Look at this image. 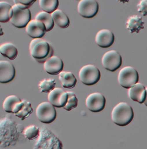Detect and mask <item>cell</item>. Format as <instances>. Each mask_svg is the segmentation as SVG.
I'll return each mask as SVG.
<instances>
[{
  "mask_svg": "<svg viewBox=\"0 0 147 149\" xmlns=\"http://www.w3.org/2000/svg\"><path fill=\"white\" fill-rule=\"evenodd\" d=\"M31 56L37 63H44L54 54V49L50 44L42 39H34L29 45Z\"/></svg>",
  "mask_w": 147,
  "mask_h": 149,
  "instance_id": "6da1fadb",
  "label": "cell"
},
{
  "mask_svg": "<svg viewBox=\"0 0 147 149\" xmlns=\"http://www.w3.org/2000/svg\"><path fill=\"white\" fill-rule=\"evenodd\" d=\"M134 113L131 106L127 102H121L115 106L111 113L113 123L117 125H128L134 119Z\"/></svg>",
  "mask_w": 147,
  "mask_h": 149,
  "instance_id": "7a4b0ae2",
  "label": "cell"
},
{
  "mask_svg": "<svg viewBox=\"0 0 147 149\" xmlns=\"http://www.w3.org/2000/svg\"><path fill=\"white\" fill-rule=\"evenodd\" d=\"M79 77L82 84L92 86L96 84L100 79V71L95 65H86L80 70Z\"/></svg>",
  "mask_w": 147,
  "mask_h": 149,
  "instance_id": "3957f363",
  "label": "cell"
},
{
  "mask_svg": "<svg viewBox=\"0 0 147 149\" xmlns=\"http://www.w3.org/2000/svg\"><path fill=\"white\" fill-rule=\"evenodd\" d=\"M117 79L121 86L128 90L139 82V75L134 67L126 66L119 72Z\"/></svg>",
  "mask_w": 147,
  "mask_h": 149,
  "instance_id": "277c9868",
  "label": "cell"
},
{
  "mask_svg": "<svg viewBox=\"0 0 147 149\" xmlns=\"http://www.w3.org/2000/svg\"><path fill=\"white\" fill-rule=\"evenodd\" d=\"M36 114L40 122L46 124L52 123L57 117L55 107L47 102L39 104L36 108Z\"/></svg>",
  "mask_w": 147,
  "mask_h": 149,
  "instance_id": "5b68a950",
  "label": "cell"
},
{
  "mask_svg": "<svg viewBox=\"0 0 147 149\" xmlns=\"http://www.w3.org/2000/svg\"><path fill=\"white\" fill-rule=\"evenodd\" d=\"M13 14L10 20L11 24L17 28L26 27L31 21V14L29 9H21L15 4L12 6Z\"/></svg>",
  "mask_w": 147,
  "mask_h": 149,
  "instance_id": "8992f818",
  "label": "cell"
},
{
  "mask_svg": "<svg viewBox=\"0 0 147 149\" xmlns=\"http://www.w3.org/2000/svg\"><path fill=\"white\" fill-rule=\"evenodd\" d=\"M102 64L104 68L110 72H115L122 65V57L115 50L105 53L102 58Z\"/></svg>",
  "mask_w": 147,
  "mask_h": 149,
  "instance_id": "52a82bcc",
  "label": "cell"
},
{
  "mask_svg": "<svg viewBox=\"0 0 147 149\" xmlns=\"http://www.w3.org/2000/svg\"><path fill=\"white\" fill-rule=\"evenodd\" d=\"M78 12L86 19H92L97 15L99 6L95 0H81L78 5Z\"/></svg>",
  "mask_w": 147,
  "mask_h": 149,
  "instance_id": "ba28073f",
  "label": "cell"
},
{
  "mask_svg": "<svg viewBox=\"0 0 147 149\" xmlns=\"http://www.w3.org/2000/svg\"><path fill=\"white\" fill-rule=\"evenodd\" d=\"M86 106L92 112H99L104 110L106 105L104 95L99 92L89 94L86 99Z\"/></svg>",
  "mask_w": 147,
  "mask_h": 149,
  "instance_id": "9c48e42d",
  "label": "cell"
},
{
  "mask_svg": "<svg viewBox=\"0 0 147 149\" xmlns=\"http://www.w3.org/2000/svg\"><path fill=\"white\" fill-rule=\"evenodd\" d=\"M67 93L61 88L56 87L48 94L49 102L54 107L62 108L66 105L67 100Z\"/></svg>",
  "mask_w": 147,
  "mask_h": 149,
  "instance_id": "30bf717a",
  "label": "cell"
},
{
  "mask_svg": "<svg viewBox=\"0 0 147 149\" xmlns=\"http://www.w3.org/2000/svg\"><path fill=\"white\" fill-rule=\"evenodd\" d=\"M15 75V68L12 63L6 60H0V83L11 82Z\"/></svg>",
  "mask_w": 147,
  "mask_h": 149,
  "instance_id": "8fae6325",
  "label": "cell"
},
{
  "mask_svg": "<svg viewBox=\"0 0 147 149\" xmlns=\"http://www.w3.org/2000/svg\"><path fill=\"white\" fill-rule=\"evenodd\" d=\"M27 35L32 38L42 39L45 34L46 29L43 22L39 20H31L25 27Z\"/></svg>",
  "mask_w": 147,
  "mask_h": 149,
  "instance_id": "7c38bea8",
  "label": "cell"
},
{
  "mask_svg": "<svg viewBox=\"0 0 147 149\" xmlns=\"http://www.w3.org/2000/svg\"><path fill=\"white\" fill-rule=\"evenodd\" d=\"M64 63L57 56H52L44 63V69L47 73L52 75L59 74L63 70Z\"/></svg>",
  "mask_w": 147,
  "mask_h": 149,
  "instance_id": "4fadbf2b",
  "label": "cell"
},
{
  "mask_svg": "<svg viewBox=\"0 0 147 149\" xmlns=\"http://www.w3.org/2000/svg\"><path fill=\"white\" fill-rule=\"evenodd\" d=\"M128 97L132 100L143 104L146 100L147 91L145 86L142 84L137 82L128 89Z\"/></svg>",
  "mask_w": 147,
  "mask_h": 149,
  "instance_id": "5bb4252c",
  "label": "cell"
},
{
  "mask_svg": "<svg viewBox=\"0 0 147 149\" xmlns=\"http://www.w3.org/2000/svg\"><path fill=\"white\" fill-rule=\"evenodd\" d=\"M115 37L112 31L107 29H101L97 33L95 42L101 48H107L112 46L114 42Z\"/></svg>",
  "mask_w": 147,
  "mask_h": 149,
  "instance_id": "9a60e30c",
  "label": "cell"
},
{
  "mask_svg": "<svg viewBox=\"0 0 147 149\" xmlns=\"http://www.w3.org/2000/svg\"><path fill=\"white\" fill-rule=\"evenodd\" d=\"M47 132L48 136H46L47 139L45 136H43V134H41V137L39 140L43 144H45V145L39 142H38V145L43 146V148L46 149H63L62 142L59 141L58 138L54 136L52 133H51L50 131H49L48 130H47Z\"/></svg>",
  "mask_w": 147,
  "mask_h": 149,
  "instance_id": "2e32d148",
  "label": "cell"
},
{
  "mask_svg": "<svg viewBox=\"0 0 147 149\" xmlns=\"http://www.w3.org/2000/svg\"><path fill=\"white\" fill-rule=\"evenodd\" d=\"M144 22L141 16L134 15L128 18L126 22V26L127 29L131 31V33H138L141 29H144Z\"/></svg>",
  "mask_w": 147,
  "mask_h": 149,
  "instance_id": "e0dca14e",
  "label": "cell"
},
{
  "mask_svg": "<svg viewBox=\"0 0 147 149\" xmlns=\"http://www.w3.org/2000/svg\"><path fill=\"white\" fill-rule=\"evenodd\" d=\"M59 80L62 83V86L69 89L74 88L77 82V79L72 72L66 71H62L59 74Z\"/></svg>",
  "mask_w": 147,
  "mask_h": 149,
  "instance_id": "ac0fdd59",
  "label": "cell"
},
{
  "mask_svg": "<svg viewBox=\"0 0 147 149\" xmlns=\"http://www.w3.org/2000/svg\"><path fill=\"white\" fill-rule=\"evenodd\" d=\"M54 24L61 28H67L70 26V21L69 17L60 9H57L51 14Z\"/></svg>",
  "mask_w": 147,
  "mask_h": 149,
  "instance_id": "d6986e66",
  "label": "cell"
},
{
  "mask_svg": "<svg viewBox=\"0 0 147 149\" xmlns=\"http://www.w3.org/2000/svg\"><path fill=\"white\" fill-rule=\"evenodd\" d=\"M0 54L10 60H14L18 55V50L13 43L6 42L0 45Z\"/></svg>",
  "mask_w": 147,
  "mask_h": 149,
  "instance_id": "ffe728a7",
  "label": "cell"
},
{
  "mask_svg": "<svg viewBox=\"0 0 147 149\" xmlns=\"http://www.w3.org/2000/svg\"><path fill=\"white\" fill-rule=\"evenodd\" d=\"M13 14L12 6L5 1H0V22L7 23Z\"/></svg>",
  "mask_w": 147,
  "mask_h": 149,
  "instance_id": "44dd1931",
  "label": "cell"
},
{
  "mask_svg": "<svg viewBox=\"0 0 147 149\" xmlns=\"http://www.w3.org/2000/svg\"><path fill=\"white\" fill-rule=\"evenodd\" d=\"M35 19L39 20L43 22L45 25L46 31H51L54 27V21L53 20L51 15L46 12L43 11L39 12L36 16Z\"/></svg>",
  "mask_w": 147,
  "mask_h": 149,
  "instance_id": "7402d4cb",
  "label": "cell"
},
{
  "mask_svg": "<svg viewBox=\"0 0 147 149\" xmlns=\"http://www.w3.org/2000/svg\"><path fill=\"white\" fill-rule=\"evenodd\" d=\"M21 100L17 96L11 95L4 99L3 103V109L7 113H12L18 104L21 102Z\"/></svg>",
  "mask_w": 147,
  "mask_h": 149,
  "instance_id": "603a6c76",
  "label": "cell"
},
{
  "mask_svg": "<svg viewBox=\"0 0 147 149\" xmlns=\"http://www.w3.org/2000/svg\"><path fill=\"white\" fill-rule=\"evenodd\" d=\"M39 5L43 12L48 14H52L56 10L58 7V0H39Z\"/></svg>",
  "mask_w": 147,
  "mask_h": 149,
  "instance_id": "cb8c5ba5",
  "label": "cell"
},
{
  "mask_svg": "<svg viewBox=\"0 0 147 149\" xmlns=\"http://www.w3.org/2000/svg\"><path fill=\"white\" fill-rule=\"evenodd\" d=\"M23 104L17 113L15 114V116L20 118L22 120H24L29 117L33 112V109L31 106V104L26 100H23Z\"/></svg>",
  "mask_w": 147,
  "mask_h": 149,
  "instance_id": "d4e9b609",
  "label": "cell"
},
{
  "mask_svg": "<svg viewBox=\"0 0 147 149\" xmlns=\"http://www.w3.org/2000/svg\"><path fill=\"white\" fill-rule=\"evenodd\" d=\"M56 82L54 79H44L39 84L41 93H49L55 88Z\"/></svg>",
  "mask_w": 147,
  "mask_h": 149,
  "instance_id": "484cf974",
  "label": "cell"
},
{
  "mask_svg": "<svg viewBox=\"0 0 147 149\" xmlns=\"http://www.w3.org/2000/svg\"><path fill=\"white\" fill-rule=\"evenodd\" d=\"M40 131L38 128L35 125L27 126L24 131L25 137L29 141H32L37 139L39 136Z\"/></svg>",
  "mask_w": 147,
  "mask_h": 149,
  "instance_id": "4316f807",
  "label": "cell"
},
{
  "mask_svg": "<svg viewBox=\"0 0 147 149\" xmlns=\"http://www.w3.org/2000/svg\"><path fill=\"white\" fill-rule=\"evenodd\" d=\"M67 93L68 95L67 102L63 108L67 111H70L77 107L78 100L74 92H67Z\"/></svg>",
  "mask_w": 147,
  "mask_h": 149,
  "instance_id": "83f0119b",
  "label": "cell"
},
{
  "mask_svg": "<svg viewBox=\"0 0 147 149\" xmlns=\"http://www.w3.org/2000/svg\"><path fill=\"white\" fill-rule=\"evenodd\" d=\"M36 1L34 0H14L15 4L21 9H27L31 7Z\"/></svg>",
  "mask_w": 147,
  "mask_h": 149,
  "instance_id": "f1b7e54d",
  "label": "cell"
},
{
  "mask_svg": "<svg viewBox=\"0 0 147 149\" xmlns=\"http://www.w3.org/2000/svg\"><path fill=\"white\" fill-rule=\"evenodd\" d=\"M147 2L146 0H142L140 1L139 4L137 5L138 12L141 13L143 16L147 15Z\"/></svg>",
  "mask_w": 147,
  "mask_h": 149,
  "instance_id": "f546056e",
  "label": "cell"
},
{
  "mask_svg": "<svg viewBox=\"0 0 147 149\" xmlns=\"http://www.w3.org/2000/svg\"><path fill=\"white\" fill-rule=\"evenodd\" d=\"M4 35V32L3 31V29L0 24V37Z\"/></svg>",
  "mask_w": 147,
  "mask_h": 149,
  "instance_id": "4dcf8cb0",
  "label": "cell"
}]
</instances>
